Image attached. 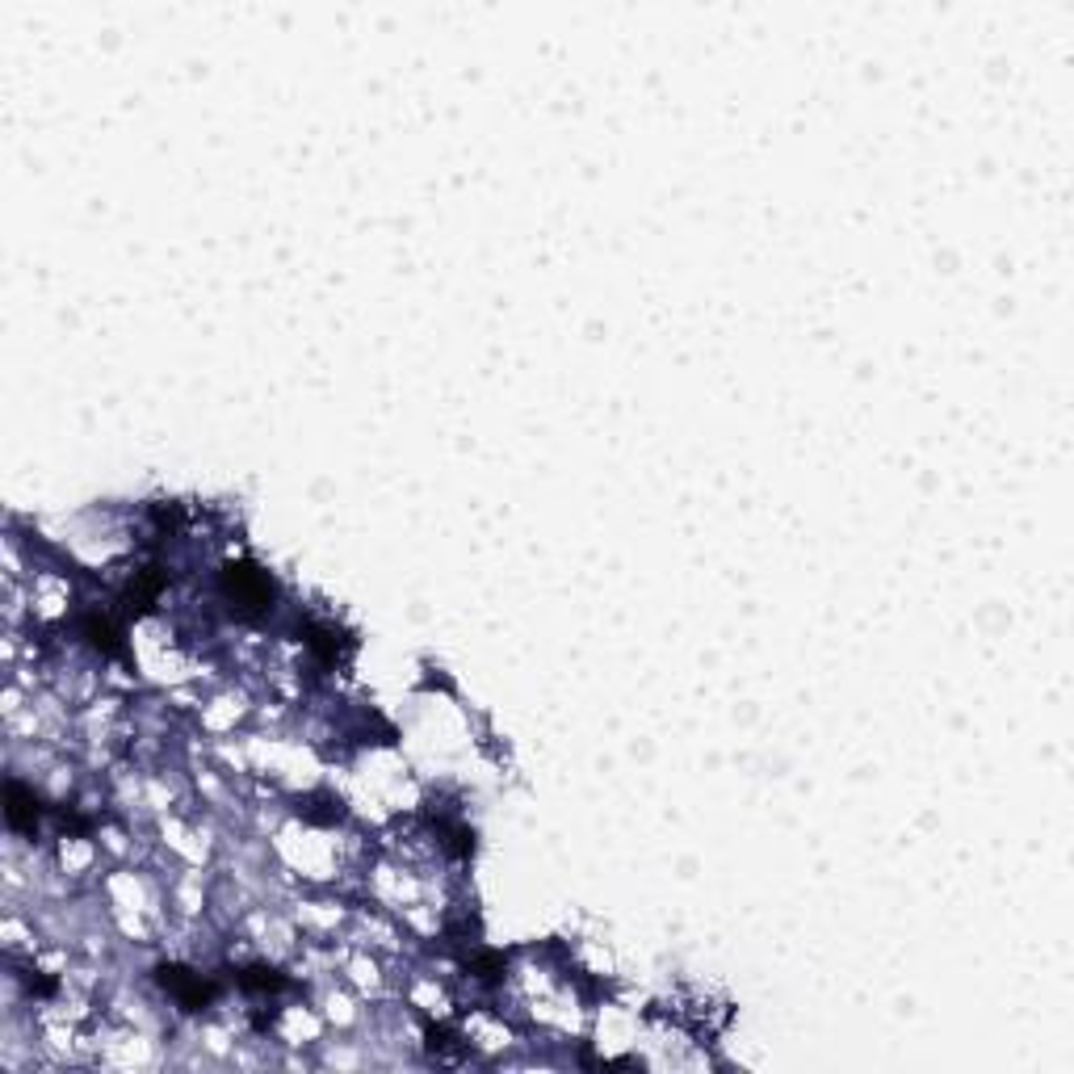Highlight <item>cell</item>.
<instances>
[{"instance_id": "6da1fadb", "label": "cell", "mask_w": 1074, "mask_h": 1074, "mask_svg": "<svg viewBox=\"0 0 1074 1074\" xmlns=\"http://www.w3.org/2000/svg\"><path fill=\"white\" fill-rule=\"evenodd\" d=\"M223 596H227L231 613H240V617H265L273 609V600H277V584H273V575L265 567H256V563H248V558H240V563H227L223 567Z\"/></svg>"}, {"instance_id": "7a4b0ae2", "label": "cell", "mask_w": 1074, "mask_h": 1074, "mask_svg": "<svg viewBox=\"0 0 1074 1074\" xmlns=\"http://www.w3.org/2000/svg\"><path fill=\"white\" fill-rule=\"evenodd\" d=\"M156 982L185 1007V1012H206V1007L214 1003V995H219V986H214L210 978L185 970V965H156Z\"/></svg>"}, {"instance_id": "3957f363", "label": "cell", "mask_w": 1074, "mask_h": 1074, "mask_svg": "<svg viewBox=\"0 0 1074 1074\" xmlns=\"http://www.w3.org/2000/svg\"><path fill=\"white\" fill-rule=\"evenodd\" d=\"M5 819H9L13 831L34 835L38 823H42V802H38V793L26 789L21 781H9V785H5Z\"/></svg>"}, {"instance_id": "277c9868", "label": "cell", "mask_w": 1074, "mask_h": 1074, "mask_svg": "<svg viewBox=\"0 0 1074 1074\" xmlns=\"http://www.w3.org/2000/svg\"><path fill=\"white\" fill-rule=\"evenodd\" d=\"M164 584H168V575H164L160 567H143V571L131 579V584H126V592H122L126 613H131V617L152 613V609H156V600H160V592H164Z\"/></svg>"}, {"instance_id": "5b68a950", "label": "cell", "mask_w": 1074, "mask_h": 1074, "mask_svg": "<svg viewBox=\"0 0 1074 1074\" xmlns=\"http://www.w3.org/2000/svg\"><path fill=\"white\" fill-rule=\"evenodd\" d=\"M298 638H303L307 647H311L319 659H324V663H336L345 651H353V642L340 634L336 626H319V621H307V626H298Z\"/></svg>"}, {"instance_id": "8992f818", "label": "cell", "mask_w": 1074, "mask_h": 1074, "mask_svg": "<svg viewBox=\"0 0 1074 1074\" xmlns=\"http://www.w3.org/2000/svg\"><path fill=\"white\" fill-rule=\"evenodd\" d=\"M80 634L89 638V647H97L101 655H126V642H122V630L114 626L110 617H101V613H89L80 621Z\"/></svg>"}, {"instance_id": "52a82bcc", "label": "cell", "mask_w": 1074, "mask_h": 1074, "mask_svg": "<svg viewBox=\"0 0 1074 1074\" xmlns=\"http://www.w3.org/2000/svg\"><path fill=\"white\" fill-rule=\"evenodd\" d=\"M235 982H240V991H248V995H273L286 986V974L273 970V965H244V970L235 974Z\"/></svg>"}, {"instance_id": "ba28073f", "label": "cell", "mask_w": 1074, "mask_h": 1074, "mask_svg": "<svg viewBox=\"0 0 1074 1074\" xmlns=\"http://www.w3.org/2000/svg\"><path fill=\"white\" fill-rule=\"evenodd\" d=\"M298 814H303L307 823H336L340 819V802L328 798V793H315V798L298 802Z\"/></svg>"}, {"instance_id": "9c48e42d", "label": "cell", "mask_w": 1074, "mask_h": 1074, "mask_svg": "<svg viewBox=\"0 0 1074 1074\" xmlns=\"http://www.w3.org/2000/svg\"><path fill=\"white\" fill-rule=\"evenodd\" d=\"M441 835H445V848L454 856H470L475 852V831L462 827V823H441Z\"/></svg>"}, {"instance_id": "30bf717a", "label": "cell", "mask_w": 1074, "mask_h": 1074, "mask_svg": "<svg viewBox=\"0 0 1074 1074\" xmlns=\"http://www.w3.org/2000/svg\"><path fill=\"white\" fill-rule=\"evenodd\" d=\"M504 965H508L504 953H479L475 961L466 965V970L475 974V978H483V982H496V978H504Z\"/></svg>"}, {"instance_id": "8fae6325", "label": "cell", "mask_w": 1074, "mask_h": 1074, "mask_svg": "<svg viewBox=\"0 0 1074 1074\" xmlns=\"http://www.w3.org/2000/svg\"><path fill=\"white\" fill-rule=\"evenodd\" d=\"M428 1049H433V1054H449V1049H454V1033H449V1028L428 1024Z\"/></svg>"}, {"instance_id": "7c38bea8", "label": "cell", "mask_w": 1074, "mask_h": 1074, "mask_svg": "<svg viewBox=\"0 0 1074 1074\" xmlns=\"http://www.w3.org/2000/svg\"><path fill=\"white\" fill-rule=\"evenodd\" d=\"M21 982H26V991H34V995H55V982L42 978L38 970H26V974H21Z\"/></svg>"}]
</instances>
